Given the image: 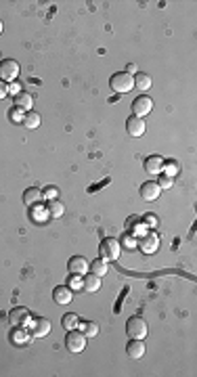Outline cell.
<instances>
[{
	"label": "cell",
	"mask_w": 197,
	"mask_h": 377,
	"mask_svg": "<svg viewBox=\"0 0 197 377\" xmlns=\"http://www.w3.org/2000/svg\"><path fill=\"white\" fill-rule=\"evenodd\" d=\"M120 251H122V245L116 237H105L98 243V258L103 260H118L120 258Z\"/></svg>",
	"instance_id": "obj_1"
},
{
	"label": "cell",
	"mask_w": 197,
	"mask_h": 377,
	"mask_svg": "<svg viewBox=\"0 0 197 377\" xmlns=\"http://www.w3.org/2000/svg\"><path fill=\"white\" fill-rule=\"evenodd\" d=\"M109 88L118 95H124V92H130L134 88V75H130L126 71H120V73H113L111 80H109Z\"/></svg>",
	"instance_id": "obj_2"
},
{
	"label": "cell",
	"mask_w": 197,
	"mask_h": 377,
	"mask_svg": "<svg viewBox=\"0 0 197 377\" xmlns=\"http://www.w3.org/2000/svg\"><path fill=\"white\" fill-rule=\"evenodd\" d=\"M65 348L73 354H78V352H84L86 348V335L82 333L80 329H69L67 335H65Z\"/></svg>",
	"instance_id": "obj_3"
},
{
	"label": "cell",
	"mask_w": 197,
	"mask_h": 377,
	"mask_svg": "<svg viewBox=\"0 0 197 377\" xmlns=\"http://www.w3.org/2000/svg\"><path fill=\"white\" fill-rule=\"evenodd\" d=\"M147 323L141 316H130L126 323V335L130 340H145L147 338Z\"/></svg>",
	"instance_id": "obj_4"
},
{
	"label": "cell",
	"mask_w": 197,
	"mask_h": 377,
	"mask_svg": "<svg viewBox=\"0 0 197 377\" xmlns=\"http://www.w3.org/2000/svg\"><path fill=\"white\" fill-rule=\"evenodd\" d=\"M19 63L15 59H2L0 61V80L2 82H15L19 75Z\"/></svg>",
	"instance_id": "obj_5"
},
{
	"label": "cell",
	"mask_w": 197,
	"mask_h": 377,
	"mask_svg": "<svg viewBox=\"0 0 197 377\" xmlns=\"http://www.w3.org/2000/svg\"><path fill=\"white\" fill-rule=\"evenodd\" d=\"M28 327H30V333L34 335V338H46V335L51 333V321L44 316H34Z\"/></svg>",
	"instance_id": "obj_6"
},
{
	"label": "cell",
	"mask_w": 197,
	"mask_h": 377,
	"mask_svg": "<svg viewBox=\"0 0 197 377\" xmlns=\"http://www.w3.org/2000/svg\"><path fill=\"white\" fill-rule=\"evenodd\" d=\"M30 321H32V314H30V310L23 308V306H15L9 312V323L13 327H28Z\"/></svg>",
	"instance_id": "obj_7"
},
{
	"label": "cell",
	"mask_w": 197,
	"mask_h": 377,
	"mask_svg": "<svg viewBox=\"0 0 197 377\" xmlns=\"http://www.w3.org/2000/svg\"><path fill=\"white\" fill-rule=\"evenodd\" d=\"M88 268H90V264L86 262L84 256H71L67 260V271L73 276H84L88 273Z\"/></svg>",
	"instance_id": "obj_8"
},
{
	"label": "cell",
	"mask_w": 197,
	"mask_h": 377,
	"mask_svg": "<svg viewBox=\"0 0 197 377\" xmlns=\"http://www.w3.org/2000/svg\"><path fill=\"white\" fill-rule=\"evenodd\" d=\"M151 109H153V101L149 97H136L132 101V115L136 117H145L147 113H151Z\"/></svg>",
	"instance_id": "obj_9"
},
{
	"label": "cell",
	"mask_w": 197,
	"mask_h": 377,
	"mask_svg": "<svg viewBox=\"0 0 197 377\" xmlns=\"http://www.w3.org/2000/svg\"><path fill=\"white\" fill-rule=\"evenodd\" d=\"M138 247H141L145 254H153V251H158L160 247V237L155 233H145L141 239H138Z\"/></svg>",
	"instance_id": "obj_10"
},
{
	"label": "cell",
	"mask_w": 197,
	"mask_h": 377,
	"mask_svg": "<svg viewBox=\"0 0 197 377\" xmlns=\"http://www.w3.org/2000/svg\"><path fill=\"white\" fill-rule=\"evenodd\" d=\"M53 300L59 306H67L69 302L73 300V289L69 287V285H59V287L53 289Z\"/></svg>",
	"instance_id": "obj_11"
},
{
	"label": "cell",
	"mask_w": 197,
	"mask_h": 377,
	"mask_svg": "<svg viewBox=\"0 0 197 377\" xmlns=\"http://www.w3.org/2000/svg\"><path fill=\"white\" fill-rule=\"evenodd\" d=\"M145 122H143V117H136V115H130L128 120H126V132L130 134V137H134V138H138V137H143L145 134Z\"/></svg>",
	"instance_id": "obj_12"
},
{
	"label": "cell",
	"mask_w": 197,
	"mask_h": 377,
	"mask_svg": "<svg viewBox=\"0 0 197 377\" xmlns=\"http://www.w3.org/2000/svg\"><path fill=\"white\" fill-rule=\"evenodd\" d=\"M160 193H162V189H160V184L155 180H147V182L141 184V197L145 201H155L160 197Z\"/></svg>",
	"instance_id": "obj_13"
},
{
	"label": "cell",
	"mask_w": 197,
	"mask_h": 377,
	"mask_svg": "<svg viewBox=\"0 0 197 377\" xmlns=\"http://www.w3.org/2000/svg\"><path fill=\"white\" fill-rule=\"evenodd\" d=\"M9 340L13 346H26L30 342V333L26 331V327H13L11 333H9Z\"/></svg>",
	"instance_id": "obj_14"
},
{
	"label": "cell",
	"mask_w": 197,
	"mask_h": 377,
	"mask_svg": "<svg viewBox=\"0 0 197 377\" xmlns=\"http://www.w3.org/2000/svg\"><path fill=\"white\" fill-rule=\"evenodd\" d=\"M164 157L162 155H149L145 159V172L149 174H162L164 172Z\"/></svg>",
	"instance_id": "obj_15"
},
{
	"label": "cell",
	"mask_w": 197,
	"mask_h": 377,
	"mask_svg": "<svg viewBox=\"0 0 197 377\" xmlns=\"http://www.w3.org/2000/svg\"><path fill=\"white\" fill-rule=\"evenodd\" d=\"M82 289L88 291V293H95L101 289V276H97L93 273H86L84 276H82Z\"/></svg>",
	"instance_id": "obj_16"
},
{
	"label": "cell",
	"mask_w": 197,
	"mask_h": 377,
	"mask_svg": "<svg viewBox=\"0 0 197 377\" xmlns=\"http://www.w3.org/2000/svg\"><path fill=\"white\" fill-rule=\"evenodd\" d=\"M126 354L130 358H143L145 356V342L143 340H130L126 346Z\"/></svg>",
	"instance_id": "obj_17"
},
{
	"label": "cell",
	"mask_w": 197,
	"mask_h": 377,
	"mask_svg": "<svg viewBox=\"0 0 197 377\" xmlns=\"http://www.w3.org/2000/svg\"><path fill=\"white\" fill-rule=\"evenodd\" d=\"M17 109H21V111H30L32 109V105H34V97L30 95V92H19L17 97H15V103H13Z\"/></svg>",
	"instance_id": "obj_18"
},
{
	"label": "cell",
	"mask_w": 197,
	"mask_h": 377,
	"mask_svg": "<svg viewBox=\"0 0 197 377\" xmlns=\"http://www.w3.org/2000/svg\"><path fill=\"white\" fill-rule=\"evenodd\" d=\"M44 197H42V191H40V189H34V187H32V189H26V191H23V204H26V206H36V204H40V201H42Z\"/></svg>",
	"instance_id": "obj_19"
},
{
	"label": "cell",
	"mask_w": 197,
	"mask_h": 377,
	"mask_svg": "<svg viewBox=\"0 0 197 377\" xmlns=\"http://www.w3.org/2000/svg\"><path fill=\"white\" fill-rule=\"evenodd\" d=\"M93 274L97 276H105L109 273V266H107V260H103V258H97L95 262H90V268H88Z\"/></svg>",
	"instance_id": "obj_20"
},
{
	"label": "cell",
	"mask_w": 197,
	"mask_h": 377,
	"mask_svg": "<svg viewBox=\"0 0 197 377\" xmlns=\"http://www.w3.org/2000/svg\"><path fill=\"white\" fill-rule=\"evenodd\" d=\"M63 212H65V207H63V204H61L59 199H51V201L46 204V214H48V218H61Z\"/></svg>",
	"instance_id": "obj_21"
},
{
	"label": "cell",
	"mask_w": 197,
	"mask_h": 377,
	"mask_svg": "<svg viewBox=\"0 0 197 377\" xmlns=\"http://www.w3.org/2000/svg\"><path fill=\"white\" fill-rule=\"evenodd\" d=\"M78 327L86 338H97L98 335V323H95V321H80Z\"/></svg>",
	"instance_id": "obj_22"
},
{
	"label": "cell",
	"mask_w": 197,
	"mask_h": 377,
	"mask_svg": "<svg viewBox=\"0 0 197 377\" xmlns=\"http://www.w3.org/2000/svg\"><path fill=\"white\" fill-rule=\"evenodd\" d=\"M134 88H138V90H149V88H151V75H147V73H134Z\"/></svg>",
	"instance_id": "obj_23"
},
{
	"label": "cell",
	"mask_w": 197,
	"mask_h": 377,
	"mask_svg": "<svg viewBox=\"0 0 197 377\" xmlns=\"http://www.w3.org/2000/svg\"><path fill=\"white\" fill-rule=\"evenodd\" d=\"M78 323H80V318H78V314H73V312H67V314H65V316L61 318V325H63V329H65V331L76 329Z\"/></svg>",
	"instance_id": "obj_24"
},
{
	"label": "cell",
	"mask_w": 197,
	"mask_h": 377,
	"mask_svg": "<svg viewBox=\"0 0 197 377\" xmlns=\"http://www.w3.org/2000/svg\"><path fill=\"white\" fill-rule=\"evenodd\" d=\"M23 126L30 130H34L40 126V115L36 111H28V115H23Z\"/></svg>",
	"instance_id": "obj_25"
},
{
	"label": "cell",
	"mask_w": 197,
	"mask_h": 377,
	"mask_svg": "<svg viewBox=\"0 0 197 377\" xmlns=\"http://www.w3.org/2000/svg\"><path fill=\"white\" fill-rule=\"evenodd\" d=\"M9 120H11L13 124H23V115H21V109L13 107L11 111H9Z\"/></svg>",
	"instance_id": "obj_26"
},
{
	"label": "cell",
	"mask_w": 197,
	"mask_h": 377,
	"mask_svg": "<svg viewBox=\"0 0 197 377\" xmlns=\"http://www.w3.org/2000/svg\"><path fill=\"white\" fill-rule=\"evenodd\" d=\"M34 216H36V220L42 222L44 218L48 216V214H46V207H44V209H38V204H36V206H32V218H34Z\"/></svg>",
	"instance_id": "obj_27"
},
{
	"label": "cell",
	"mask_w": 197,
	"mask_h": 377,
	"mask_svg": "<svg viewBox=\"0 0 197 377\" xmlns=\"http://www.w3.org/2000/svg\"><path fill=\"white\" fill-rule=\"evenodd\" d=\"M158 184H160V189L164 191V189H172V178H170V176H166V174H162L160 176V180H158Z\"/></svg>",
	"instance_id": "obj_28"
},
{
	"label": "cell",
	"mask_w": 197,
	"mask_h": 377,
	"mask_svg": "<svg viewBox=\"0 0 197 377\" xmlns=\"http://www.w3.org/2000/svg\"><path fill=\"white\" fill-rule=\"evenodd\" d=\"M164 170H166V172H164L166 176H170V178H174L178 168H176V164H174V162H168V164H164Z\"/></svg>",
	"instance_id": "obj_29"
},
{
	"label": "cell",
	"mask_w": 197,
	"mask_h": 377,
	"mask_svg": "<svg viewBox=\"0 0 197 377\" xmlns=\"http://www.w3.org/2000/svg\"><path fill=\"white\" fill-rule=\"evenodd\" d=\"M143 220H145L147 226H151V229H153V226H158V216H153V214H145Z\"/></svg>",
	"instance_id": "obj_30"
},
{
	"label": "cell",
	"mask_w": 197,
	"mask_h": 377,
	"mask_svg": "<svg viewBox=\"0 0 197 377\" xmlns=\"http://www.w3.org/2000/svg\"><path fill=\"white\" fill-rule=\"evenodd\" d=\"M19 92H21V84H19V82H9V95L17 97Z\"/></svg>",
	"instance_id": "obj_31"
},
{
	"label": "cell",
	"mask_w": 197,
	"mask_h": 377,
	"mask_svg": "<svg viewBox=\"0 0 197 377\" xmlns=\"http://www.w3.org/2000/svg\"><path fill=\"white\" fill-rule=\"evenodd\" d=\"M42 197H44V199H48V201L55 199V197H57V189H55V187H48L46 191H42Z\"/></svg>",
	"instance_id": "obj_32"
},
{
	"label": "cell",
	"mask_w": 197,
	"mask_h": 377,
	"mask_svg": "<svg viewBox=\"0 0 197 377\" xmlns=\"http://www.w3.org/2000/svg\"><path fill=\"white\" fill-rule=\"evenodd\" d=\"M6 95H9V84L0 80V101H2V99H4Z\"/></svg>",
	"instance_id": "obj_33"
},
{
	"label": "cell",
	"mask_w": 197,
	"mask_h": 377,
	"mask_svg": "<svg viewBox=\"0 0 197 377\" xmlns=\"http://www.w3.org/2000/svg\"><path fill=\"white\" fill-rule=\"evenodd\" d=\"M134 71H138V67H136L134 63H128V65H126V73H130V75H134Z\"/></svg>",
	"instance_id": "obj_34"
},
{
	"label": "cell",
	"mask_w": 197,
	"mask_h": 377,
	"mask_svg": "<svg viewBox=\"0 0 197 377\" xmlns=\"http://www.w3.org/2000/svg\"><path fill=\"white\" fill-rule=\"evenodd\" d=\"M0 34H2V21H0Z\"/></svg>",
	"instance_id": "obj_35"
}]
</instances>
